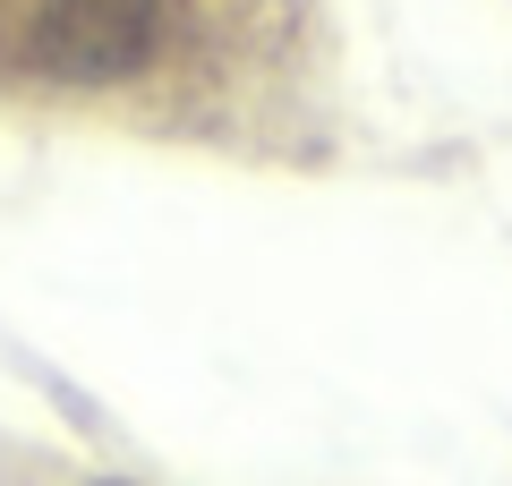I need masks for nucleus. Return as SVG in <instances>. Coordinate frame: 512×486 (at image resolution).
Here are the masks:
<instances>
[{
	"label": "nucleus",
	"instance_id": "f257e3e1",
	"mask_svg": "<svg viewBox=\"0 0 512 486\" xmlns=\"http://www.w3.org/2000/svg\"><path fill=\"white\" fill-rule=\"evenodd\" d=\"M163 43L154 0H43L26 26V60L60 86H111V77L146 69Z\"/></svg>",
	"mask_w": 512,
	"mask_h": 486
},
{
	"label": "nucleus",
	"instance_id": "f03ea898",
	"mask_svg": "<svg viewBox=\"0 0 512 486\" xmlns=\"http://www.w3.org/2000/svg\"><path fill=\"white\" fill-rule=\"evenodd\" d=\"M94 486H128V478H94Z\"/></svg>",
	"mask_w": 512,
	"mask_h": 486
}]
</instances>
